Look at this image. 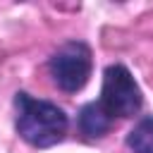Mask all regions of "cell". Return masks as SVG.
I'll return each mask as SVG.
<instances>
[{
    "instance_id": "1",
    "label": "cell",
    "mask_w": 153,
    "mask_h": 153,
    "mask_svg": "<svg viewBox=\"0 0 153 153\" xmlns=\"http://www.w3.org/2000/svg\"><path fill=\"white\" fill-rule=\"evenodd\" d=\"M14 129L33 148H53L69 131V115L53 100L33 98L26 91L14 93Z\"/></svg>"
},
{
    "instance_id": "2",
    "label": "cell",
    "mask_w": 153,
    "mask_h": 153,
    "mask_svg": "<svg viewBox=\"0 0 153 153\" xmlns=\"http://www.w3.org/2000/svg\"><path fill=\"white\" fill-rule=\"evenodd\" d=\"M100 108L112 117V120H129L136 117L143 108V93L122 62L108 65L103 69V86H100Z\"/></svg>"
},
{
    "instance_id": "3",
    "label": "cell",
    "mask_w": 153,
    "mask_h": 153,
    "mask_svg": "<svg viewBox=\"0 0 153 153\" xmlns=\"http://www.w3.org/2000/svg\"><path fill=\"white\" fill-rule=\"evenodd\" d=\"M53 84L65 93H76L88 84L93 72V53L84 41H65L45 62Z\"/></svg>"
},
{
    "instance_id": "4",
    "label": "cell",
    "mask_w": 153,
    "mask_h": 153,
    "mask_svg": "<svg viewBox=\"0 0 153 153\" xmlns=\"http://www.w3.org/2000/svg\"><path fill=\"white\" fill-rule=\"evenodd\" d=\"M115 120L100 108L98 100H91V103H84L79 108V115H76V129L79 134L86 139V141H98L103 139L110 129H112Z\"/></svg>"
},
{
    "instance_id": "5",
    "label": "cell",
    "mask_w": 153,
    "mask_h": 153,
    "mask_svg": "<svg viewBox=\"0 0 153 153\" xmlns=\"http://www.w3.org/2000/svg\"><path fill=\"white\" fill-rule=\"evenodd\" d=\"M131 153H153V115H143L129 129L124 139Z\"/></svg>"
}]
</instances>
